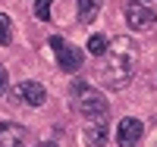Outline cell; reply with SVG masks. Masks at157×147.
<instances>
[{
    "label": "cell",
    "mask_w": 157,
    "mask_h": 147,
    "mask_svg": "<svg viewBox=\"0 0 157 147\" xmlns=\"http://www.w3.org/2000/svg\"><path fill=\"white\" fill-rule=\"evenodd\" d=\"M135 53H138V47L129 41V38H116V41L101 53L98 78L107 88H113V91L126 88L129 78H132V69H135Z\"/></svg>",
    "instance_id": "cell-1"
},
{
    "label": "cell",
    "mask_w": 157,
    "mask_h": 147,
    "mask_svg": "<svg viewBox=\"0 0 157 147\" xmlns=\"http://www.w3.org/2000/svg\"><path fill=\"white\" fill-rule=\"evenodd\" d=\"M72 94H78L82 100L75 103V110L82 113L85 119H98V116H107V103H104L101 94H94L85 82H72Z\"/></svg>",
    "instance_id": "cell-2"
},
{
    "label": "cell",
    "mask_w": 157,
    "mask_h": 147,
    "mask_svg": "<svg viewBox=\"0 0 157 147\" xmlns=\"http://www.w3.org/2000/svg\"><path fill=\"white\" fill-rule=\"evenodd\" d=\"M126 22H129V28H138V31H145V28H151V25H154V9L151 6H145V3H141V0H129V3H126Z\"/></svg>",
    "instance_id": "cell-3"
},
{
    "label": "cell",
    "mask_w": 157,
    "mask_h": 147,
    "mask_svg": "<svg viewBox=\"0 0 157 147\" xmlns=\"http://www.w3.org/2000/svg\"><path fill=\"white\" fill-rule=\"evenodd\" d=\"M50 50L57 53V63H60L63 72H75L78 66H82V50L69 47L63 38H50Z\"/></svg>",
    "instance_id": "cell-4"
},
{
    "label": "cell",
    "mask_w": 157,
    "mask_h": 147,
    "mask_svg": "<svg viewBox=\"0 0 157 147\" xmlns=\"http://www.w3.org/2000/svg\"><path fill=\"white\" fill-rule=\"evenodd\" d=\"M145 135V125L138 122V119H123L120 128H116V144L120 147H135Z\"/></svg>",
    "instance_id": "cell-5"
},
{
    "label": "cell",
    "mask_w": 157,
    "mask_h": 147,
    "mask_svg": "<svg viewBox=\"0 0 157 147\" xmlns=\"http://www.w3.org/2000/svg\"><path fill=\"white\" fill-rule=\"evenodd\" d=\"M0 147H29V128L16 122H0Z\"/></svg>",
    "instance_id": "cell-6"
},
{
    "label": "cell",
    "mask_w": 157,
    "mask_h": 147,
    "mask_svg": "<svg viewBox=\"0 0 157 147\" xmlns=\"http://www.w3.org/2000/svg\"><path fill=\"white\" fill-rule=\"evenodd\" d=\"M82 141L88 147H104L107 144V116H98L82 128Z\"/></svg>",
    "instance_id": "cell-7"
},
{
    "label": "cell",
    "mask_w": 157,
    "mask_h": 147,
    "mask_svg": "<svg viewBox=\"0 0 157 147\" xmlns=\"http://www.w3.org/2000/svg\"><path fill=\"white\" fill-rule=\"evenodd\" d=\"M16 103H25V106H41L44 103V88L38 82H22L16 91H13Z\"/></svg>",
    "instance_id": "cell-8"
},
{
    "label": "cell",
    "mask_w": 157,
    "mask_h": 147,
    "mask_svg": "<svg viewBox=\"0 0 157 147\" xmlns=\"http://www.w3.org/2000/svg\"><path fill=\"white\" fill-rule=\"evenodd\" d=\"M75 3H78V19L82 22H91L101 9V0H75Z\"/></svg>",
    "instance_id": "cell-9"
},
{
    "label": "cell",
    "mask_w": 157,
    "mask_h": 147,
    "mask_svg": "<svg viewBox=\"0 0 157 147\" xmlns=\"http://www.w3.org/2000/svg\"><path fill=\"white\" fill-rule=\"evenodd\" d=\"M13 41V22H10V16H6V13H0V44H10Z\"/></svg>",
    "instance_id": "cell-10"
},
{
    "label": "cell",
    "mask_w": 157,
    "mask_h": 147,
    "mask_svg": "<svg viewBox=\"0 0 157 147\" xmlns=\"http://www.w3.org/2000/svg\"><path fill=\"white\" fill-rule=\"evenodd\" d=\"M107 47H110V44H107V38H104V35H91V38H88V53H94V57H101Z\"/></svg>",
    "instance_id": "cell-11"
},
{
    "label": "cell",
    "mask_w": 157,
    "mask_h": 147,
    "mask_svg": "<svg viewBox=\"0 0 157 147\" xmlns=\"http://www.w3.org/2000/svg\"><path fill=\"white\" fill-rule=\"evenodd\" d=\"M50 3H54V0H35V16L41 19V22L50 19Z\"/></svg>",
    "instance_id": "cell-12"
},
{
    "label": "cell",
    "mask_w": 157,
    "mask_h": 147,
    "mask_svg": "<svg viewBox=\"0 0 157 147\" xmlns=\"http://www.w3.org/2000/svg\"><path fill=\"white\" fill-rule=\"evenodd\" d=\"M6 85H10V78H6V69L0 66V94H6Z\"/></svg>",
    "instance_id": "cell-13"
},
{
    "label": "cell",
    "mask_w": 157,
    "mask_h": 147,
    "mask_svg": "<svg viewBox=\"0 0 157 147\" xmlns=\"http://www.w3.org/2000/svg\"><path fill=\"white\" fill-rule=\"evenodd\" d=\"M35 147H57L54 141H41V144H35Z\"/></svg>",
    "instance_id": "cell-14"
},
{
    "label": "cell",
    "mask_w": 157,
    "mask_h": 147,
    "mask_svg": "<svg viewBox=\"0 0 157 147\" xmlns=\"http://www.w3.org/2000/svg\"><path fill=\"white\" fill-rule=\"evenodd\" d=\"M151 3H157V0H151Z\"/></svg>",
    "instance_id": "cell-15"
}]
</instances>
